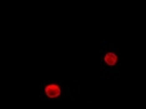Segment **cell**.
<instances>
[{
	"label": "cell",
	"mask_w": 146,
	"mask_h": 109,
	"mask_svg": "<svg viewBox=\"0 0 146 109\" xmlns=\"http://www.w3.org/2000/svg\"><path fill=\"white\" fill-rule=\"evenodd\" d=\"M44 93H45V95H46L48 98L54 99V98H58L59 95L61 94V88L59 87L58 84L51 83V84H48V85H46V87L44 88Z\"/></svg>",
	"instance_id": "cell-1"
},
{
	"label": "cell",
	"mask_w": 146,
	"mask_h": 109,
	"mask_svg": "<svg viewBox=\"0 0 146 109\" xmlns=\"http://www.w3.org/2000/svg\"><path fill=\"white\" fill-rule=\"evenodd\" d=\"M117 55L115 54V53L112 51H108L105 54L104 59H102V62H104V64L109 65V67H114V65H116V63H117Z\"/></svg>",
	"instance_id": "cell-2"
}]
</instances>
